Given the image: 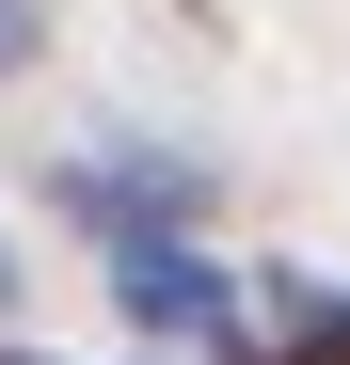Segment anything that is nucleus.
I'll list each match as a JSON object with an SVG mask.
<instances>
[{"label":"nucleus","mask_w":350,"mask_h":365,"mask_svg":"<svg viewBox=\"0 0 350 365\" xmlns=\"http://www.w3.org/2000/svg\"><path fill=\"white\" fill-rule=\"evenodd\" d=\"M128 302H144V318H207V302H223V286H207L191 255H144V270H128Z\"/></svg>","instance_id":"f257e3e1"}]
</instances>
